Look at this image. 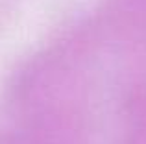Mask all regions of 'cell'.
<instances>
[]
</instances>
